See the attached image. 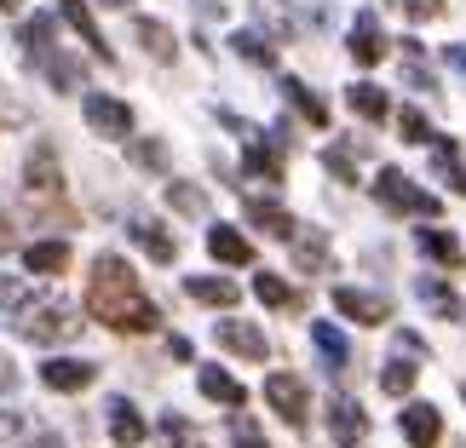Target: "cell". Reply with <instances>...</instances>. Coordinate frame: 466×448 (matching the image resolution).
<instances>
[{
    "mask_svg": "<svg viewBox=\"0 0 466 448\" xmlns=\"http://www.w3.org/2000/svg\"><path fill=\"white\" fill-rule=\"evenodd\" d=\"M86 316H98L104 328H116V334H156L161 328V311L145 299L138 276L116 254L93 259V276H86Z\"/></svg>",
    "mask_w": 466,
    "mask_h": 448,
    "instance_id": "cell-1",
    "label": "cell"
},
{
    "mask_svg": "<svg viewBox=\"0 0 466 448\" xmlns=\"http://www.w3.org/2000/svg\"><path fill=\"white\" fill-rule=\"evenodd\" d=\"M12 328L35 339V345H58V339H76L81 334V316L69 311L64 299H29V304H17L12 311Z\"/></svg>",
    "mask_w": 466,
    "mask_h": 448,
    "instance_id": "cell-2",
    "label": "cell"
},
{
    "mask_svg": "<svg viewBox=\"0 0 466 448\" xmlns=\"http://www.w3.org/2000/svg\"><path fill=\"white\" fill-rule=\"evenodd\" d=\"M374 195H380V207L386 213H409V219H438L443 213V202L432 190H420L409 173H398V167H386L380 178H374Z\"/></svg>",
    "mask_w": 466,
    "mask_h": 448,
    "instance_id": "cell-3",
    "label": "cell"
},
{
    "mask_svg": "<svg viewBox=\"0 0 466 448\" xmlns=\"http://www.w3.org/2000/svg\"><path fill=\"white\" fill-rule=\"evenodd\" d=\"M213 339H219L230 356H242V363H265V356H271L265 328H254L248 316H219V322H213Z\"/></svg>",
    "mask_w": 466,
    "mask_h": 448,
    "instance_id": "cell-4",
    "label": "cell"
},
{
    "mask_svg": "<svg viewBox=\"0 0 466 448\" xmlns=\"http://www.w3.org/2000/svg\"><path fill=\"white\" fill-rule=\"evenodd\" d=\"M24 173H29L24 178L29 202H64V167H58V150H52V144H35Z\"/></svg>",
    "mask_w": 466,
    "mask_h": 448,
    "instance_id": "cell-5",
    "label": "cell"
},
{
    "mask_svg": "<svg viewBox=\"0 0 466 448\" xmlns=\"http://www.w3.org/2000/svg\"><path fill=\"white\" fill-rule=\"evenodd\" d=\"M81 115H86V127H93L98 138H127L133 133V110L121 98H110V93H86Z\"/></svg>",
    "mask_w": 466,
    "mask_h": 448,
    "instance_id": "cell-6",
    "label": "cell"
},
{
    "mask_svg": "<svg viewBox=\"0 0 466 448\" xmlns=\"http://www.w3.org/2000/svg\"><path fill=\"white\" fill-rule=\"evenodd\" d=\"M265 403H271L289 425H306L311 391H306V380H299V373H265Z\"/></svg>",
    "mask_w": 466,
    "mask_h": 448,
    "instance_id": "cell-7",
    "label": "cell"
},
{
    "mask_svg": "<svg viewBox=\"0 0 466 448\" xmlns=\"http://www.w3.org/2000/svg\"><path fill=\"white\" fill-rule=\"evenodd\" d=\"M334 311L363 322V328H380V322L391 316V299L386 294H369V288H334Z\"/></svg>",
    "mask_w": 466,
    "mask_h": 448,
    "instance_id": "cell-8",
    "label": "cell"
},
{
    "mask_svg": "<svg viewBox=\"0 0 466 448\" xmlns=\"http://www.w3.org/2000/svg\"><path fill=\"white\" fill-rule=\"evenodd\" d=\"M398 425H403V443L409 448H438V437H443V414H438L432 403H403Z\"/></svg>",
    "mask_w": 466,
    "mask_h": 448,
    "instance_id": "cell-9",
    "label": "cell"
},
{
    "mask_svg": "<svg viewBox=\"0 0 466 448\" xmlns=\"http://www.w3.org/2000/svg\"><path fill=\"white\" fill-rule=\"evenodd\" d=\"M93 380H98V363H81V356H52V363H41L46 391H86Z\"/></svg>",
    "mask_w": 466,
    "mask_h": 448,
    "instance_id": "cell-10",
    "label": "cell"
},
{
    "mask_svg": "<svg viewBox=\"0 0 466 448\" xmlns=\"http://www.w3.org/2000/svg\"><path fill=\"white\" fill-rule=\"evenodd\" d=\"M104 414H110V443H116V448H138V443L150 437L145 414H138L127 397H110V403H104Z\"/></svg>",
    "mask_w": 466,
    "mask_h": 448,
    "instance_id": "cell-11",
    "label": "cell"
},
{
    "mask_svg": "<svg viewBox=\"0 0 466 448\" xmlns=\"http://www.w3.org/2000/svg\"><path fill=\"white\" fill-rule=\"evenodd\" d=\"M329 432H334L339 448H357V443L369 437V414H363L351 397H334V403H329Z\"/></svg>",
    "mask_w": 466,
    "mask_h": 448,
    "instance_id": "cell-12",
    "label": "cell"
},
{
    "mask_svg": "<svg viewBox=\"0 0 466 448\" xmlns=\"http://www.w3.org/2000/svg\"><path fill=\"white\" fill-rule=\"evenodd\" d=\"M346 46H351V58L363 64V69H369V64H380V58H386L380 17H374V12H357V24H351V41H346Z\"/></svg>",
    "mask_w": 466,
    "mask_h": 448,
    "instance_id": "cell-13",
    "label": "cell"
},
{
    "mask_svg": "<svg viewBox=\"0 0 466 448\" xmlns=\"http://www.w3.org/2000/svg\"><path fill=\"white\" fill-rule=\"evenodd\" d=\"M127 236L145 247L156 264H173V259H178V236H173V230H161L156 219H133V224H127Z\"/></svg>",
    "mask_w": 466,
    "mask_h": 448,
    "instance_id": "cell-14",
    "label": "cell"
},
{
    "mask_svg": "<svg viewBox=\"0 0 466 448\" xmlns=\"http://www.w3.org/2000/svg\"><path fill=\"white\" fill-rule=\"evenodd\" d=\"M208 254L219 259V264H237V271H242V264H254V247H248V236H242V230H230V224H213V230H208Z\"/></svg>",
    "mask_w": 466,
    "mask_h": 448,
    "instance_id": "cell-15",
    "label": "cell"
},
{
    "mask_svg": "<svg viewBox=\"0 0 466 448\" xmlns=\"http://www.w3.org/2000/svg\"><path fill=\"white\" fill-rule=\"evenodd\" d=\"M311 345L322 351V368H329V373L351 368V345H346V334H339L334 322H311Z\"/></svg>",
    "mask_w": 466,
    "mask_h": 448,
    "instance_id": "cell-16",
    "label": "cell"
},
{
    "mask_svg": "<svg viewBox=\"0 0 466 448\" xmlns=\"http://www.w3.org/2000/svg\"><path fill=\"white\" fill-rule=\"evenodd\" d=\"M64 17H69V29H76L81 41H86V52H93L98 64H116V52H110V41H104V35H98V24H93V12H86L81 0H64Z\"/></svg>",
    "mask_w": 466,
    "mask_h": 448,
    "instance_id": "cell-17",
    "label": "cell"
},
{
    "mask_svg": "<svg viewBox=\"0 0 466 448\" xmlns=\"http://www.w3.org/2000/svg\"><path fill=\"white\" fill-rule=\"evenodd\" d=\"M24 271L29 276H58V271H69V242H29L24 247Z\"/></svg>",
    "mask_w": 466,
    "mask_h": 448,
    "instance_id": "cell-18",
    "label": "cell"
},
{
    "mask_svg": "<svg viewBox=\"0 0 466 448\" xmlns=\"http://www.w3.org/2000/svg\"><path fill=\"white\" fill-rule=\"evenodd\" d=\"M133 35L145 41V52H150L156 64H173L178 58V41H173V29L161 24V17H133Z\"/></svg>",
    "mask_w": 466,
    "mask_h": 448,
    "instance_id": "cell-19",
    "label": "cell"
},
{
    "mask_svg": "<svg viewBox=\"0 0 466 448\" xmlns=\"http://www.w3.org/2000/svg\"><path fill=\"white\" fill-rule=\"evenodd\" d=\"M196 385H202L208 403H225V408H242L248 403V391L237 385V373H225V368H202V373H196Z\"/></svg>",
    "mask_w": 466,
    "mask_h": 448,
    "instance_id": "cell-20",
    "label": "cell"
},
{
    "mask_svg": "<svg viewBox=\"0 0 466 448\" xmlns=\"http://www.w3.org/2000/svg\"><path fill=\"white\" fill-rule=\"evenodd\" d=\"M242 167H248V178L277 184V178H282V155H277L271 144H259V133H254V138H242Z\"/></svg>",
    "mask_w": 466,
    "mask_h": 448,
    "instance_id": "cell-21",
    "label": "cell"
},
{
    "mask_svg": "<svg viewBox=\"0 0 466 448\" xmlns=\"http://www.w3.org/2000/svg\"><path fill=\"white\" fill-rule=\"evenodd\" d=\"M282 98H289V104H294V110H299V121H311V127H317V133H322V127H329V104H322V98L311 93V86H306V81H294V75H289V81H282Z\"/></svg>",
    "mask_w": 466,
    "mask_h": 448,
    "instance_id": "cell-22",
    "label": "cell"
},
{
    "mask_svg": "<svg viewBox=\"0 0 466 448\" xmlns=\"http://www.w3.org/2000/svg\"><path fill=\"white\" fill-rule=\"evenodd\" d=\"M185 294L190 299H202V304H213V311H230L242 294H237V282H225V276H190L185 282Z\"/></svg>",
    "mask_w": 466,
    "mask_h": 448,
    "instance_id": "cell-23",
    "label": "cell"
},
{
    "mask_svg": "<svg viewBox=\"0 0 466 448\" xmlns=\"http://www.w3.org/2000/svg\"><path fill=\"white\" fill-rule=\"evenodd\" d=\"M248 219H254L265 236H277V242H294L299 230H294V213H282L277 202H248Z\"/></svg>",
    "mask_w": 466,
    "mask_h": 448,
    "instance_id": "cell-24",
    "label": "cell"
},
{
    "mask_svg": "<svg viewBox=\"0 0 466 448\" xmlns=\"http://www.w3.org/2000/svg\"><path fill=\"white\" fill-rule=\"evenodd\" d=\"M254 299H259V304H271V311H299V294H294L282 276H271V271H259V276H254Z\"/></svg>",
    "mask_w": 466,
    "mask_h": 448,
    "instance_id": "cell-25",
    "label": "cell"
},
{
    "mask_svg": "<svg viewBox=\"0 0 466 448\" xmlns=\"http://www.w3.org/2000/svg\"><path fill=\"white\" fill-rule=\"evenodd\" d=\"M52 35H58V17H52V12H41V17H29V24L17 29V41H24V52H29V58H41V52H52V46H58Z\"/></svg>",
    "mask_w": 466,
    "mask_h": 448,
    "instance_id": "cell-26",
    "label": "cell"
},
{
    "mask_svg": "<svg viewBox=\"0 0 466 448\" xmlns=\"http://www.w3.org/2000/svg\"><path fill=\"white\" fill-rule=\"evenodd\" d=\"M346 98H351V110L363 115V121H386V115H391V104H386V93H380L374 81H357Z\"/></svg>",
    "mask_w": 466,
    "mask_h": 448,
    "instance_id": "cell-27",
    "label": "cell"
},
{
    "mask_svg": "<svg viewBox=\"0 0 466 448\" xmlns=\"http://www.w3.org/2000/svg\"><path fill=\"white\" fill-rule=\"evenodd\" d=\"M420 254L426 259H438V264H450V271H461V242L455 236H443V230H420Z\"/></svg>",
    "mask_w": 466,
    "mask_h": 448,
    "instance_id": "cell-28",
    "label": "cell"
},
{
    "mask_svg": "<svg viewBox=\"0 0 466 448\" xmlns=\"http://www.w3.org/2000/svg\"><path fill=\"white\" fill-rule=\"evenodd\" d=\"M432 155H438V173L450 178V184L466 195V167H461V144L455 138H432Z\"/></svg>",
    "mask_w": 466,
    "mask_h": 448,
    "instance_id": "cell-29",
    "label": "cell"
},
{
    "mask_svg": "<svg viewBox=\"0 0 466 448\" xmlns=\"http://www.w3.org/2000/svg\"><path fill=\"white\" fill-rule=\"evenodd\" d=\"M415 380H420V363H386V373H380V391L386 397H409V391H415Z\"/></svg>",
    "mask_w": 466,
    "mask_h": 448,
    "instance_id": "cell-30",
    "label": "cell"
},
{
    "mask_svg": "<svg viewBox=\"0 0 466 448\" xmlns=\"http://www.w3.org/2000/svg\"><path fill=\"white\" fill-rule=\"evenodd\" d=\"M167 207H178L185 219H202V213H208V195L196 190V184H185V178H173V184H167Z\"/></svg>",
    "mask_w": 466,
    "mask_h": 448,
    "instance_id": "cell-31",
    "label": "cell"
},
{
    "mask_svg": "<svg viewBox=\"0 0 466 448\" xmlns=\"http://www.w3.org/2000/svg\"><path fill=\"white\" fill-rule=\"evenodd\" d=\"M294 259H299V271H329V236H294Z\"/></svg>",
    "mask_w": 466,
    "mask_h": 448,
    "instance_id": "cell-32",
    "label": "cell"
},
{
    "mask_svg": "<svg viewBox=\"0 0 466 448\" xmlns=\"http://www.w3.org/2000/svg\"><path fill=\"white\" fill-rule=\"evenodd\" d=\"M230 46H237L248 64H277V46H271V41H259L254 29H237V35H230Z\"/></svg>",
    "mask_w": 466,
    "mask_h": 448,
    "instance_id": "cell-33",
    "label": "cell"
},
{
    "mask_svg": "<svg viewBox=\"0 0 466 448\" xmlns=\"http://www.w3.org/2000/svg\"><path fill=\"white\" fill-rule=\"evenodd\" d=\"M322 167H329L339 184H357V155L346 144H329V150H322Z\"/></svg>",
    "mask_w": 466,
    "mask_h": 448,
    "instance_id": "cell-34",
    "label": "cell"
},
{
    "mask_svg": "<svg viewBox=\"0 0 466 448\" xmlns=\"http://www.w3.org/2000/svg\"><path fill=\"white\" fill-rule=\"evenodd\" d=\"M127 155H133L145 173H167V150H161L156 138H133V144H127Z\"/></svg>",
    "mask_w": 466,
    "mask_h": 448,
    "instance_id": "cell-35",
    "label": "cell"
},
{
    "mask_svg": "<svg viewBox=\"0 0 466 448\" xmlns=\"http://www.w3.org/2000/svg\"><path fill=\"white\" fill-rule=\"evenodd\" d=\"M420 299L432 304L438 316H461V294H455V288H443V282H420Z\"/></svg>",
    "mask_w": 466,
    "mask_h": 448,
    "instance_id": "cell-36",
    "label": "cell"
},
{
    "mask_svg": "<svg viewBox=\"0 0 466 448\" xmlns=\"http://www.w3.org/2000/svg\"><path fill=\"white\" fill-rule=\"evenodd\" d=\"M398 133L409 138V144H432V121H426L420 110H398Z\"/></svg>",
    "mask_w": 466,
    "mask_h": 448,
    "instance_id": "cell-37",
    "label": "cell"
},
{
    "mask_svg": "<svg viewBox=\"0 0 466 448\" xmlns=\"http://www.w3.org/2000/svg\"><path fill=\"white\" fill-rule=\"evenodd\" d=\"M230 437H237V448H271V443L259 437V425L248 420V414H237V425H230Z\"/></svg>",
    "mask_w": 466,
    "mask_h": 448,
    "instance_id": "cell-38",
    "label": "cell"
},
{
    "mask_svg": "<svg viewBox=\"0 0 466 448\" xmlns=\"http://www.w3.org/2000/svg\"><path fill=\"white\" fill-rule=\"evenodd\" d=\"M443 12V0H409V17H415V24H426V17H438Z\"/></svg>",
    "mask_w": 466,
    "mask_h": 448,
    "instance_id": "cell-39",
    "label": "cell"
},
{
    "mask_svg": "<svg viewBox=\"0 0 466 448\" xmlns=\"http://www.w3.org/2000/svg\"><path fill=\"white\" fill-rule=\"evenodd\" d=\"M398 356H426V339L420 334H398Z\"/></svg>",
    "mask_w": 466,
    "mask_h": 448,
    "instance_id": "cell-40",
    "label": "cell"
},
{
    "mask_svg": "<svg viewBox=\"0 0 466 448\" xmlns=\"http://www.w3.org/2000/svg\"><path fill=\"white\" fill-rule=\"evenodd\" d=\"M12 385H17V368L6 363V356H0V391H12Z\"/></svg>",
    "mask_w": 466,
    "mask_h": 448,
    "instance_id": "cell-41",
    "label": "cell"
},
{
    "mask_svg": "<svg viewBox=\"0 0 466 448\" xmlns=\"http://www.w3.org/2000/svg\"><path fill=\"white\" fill-rule=\"evenodd\" d=\"M6 247H12V219L0 213V254H6Z\"/></svg>",
    "mask_w": 466,
    "mask_h": 448,
    "instance_id": "cell-42",
    "label": "cell"
},
{
    "mask_svg": "<svg viewBox=\"0 0 466 448\" xmlns=\"http://www.w3.org/2000/svg\"><path fill=\"white\" fill-rule=\"evenodd\" d=\"M35 448H64V443L58 437H35Z\"/></svg>",
    "mask_w": 466,
    "mask_h": 448,
    "instance_id": "cell-43",
    "label": "cell"
},
{
    "mask_svg": "<svg viewBox=\"0 0 466 448\" xmlns=\"http://www.w3.org/2000/svg\"><path fill=\"white\" fill-rule=\"evenodd\" d=\"M98 6H116V12H127V6H133V0H98Z\"/></svg>",
    "mask_w": 466,
    "mask_h": 448,
    "instance_id": "cell-44",
    "label": "cell"
},
{
    "mask_svg": "<svg viewBox=\"0 0 466 448\" xmlns=\"http://www.w3.org/2000/svg\"><path fill=\"white\" fill-rule=\"evenodd\" d=\"M12 6H17V0H0V12H12Z\"/></svg>",
    "mask_w": 466,
    "mask_h": 448,
    "instance_id": "cell-45",
    "label": "cell"
},
{
    "mask_svg": "<svg viewBox=\"0 0 466 448\" xmlns=\"http://www.w3.org/2000/svg\"><path fill=\"white\" fill-rule=\"evenodd\" d=\"M461 397H466V385H461Z\"/></svg>",
    "mask_w": 466,
    "mask_h": 448,
    "instance_id": "cell-46",
    "label": "cell"
}]
</instances>
